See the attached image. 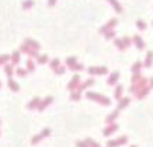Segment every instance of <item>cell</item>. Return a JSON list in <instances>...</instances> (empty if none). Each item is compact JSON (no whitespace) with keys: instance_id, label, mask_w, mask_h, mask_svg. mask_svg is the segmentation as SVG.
Returning a JSON list of instances; mask_svg holds the SVG:
<instances>
[{"instance_id":"obj_1","label":"cell","mask_w":153,"mask_h":147,"mask_svg":"<svg viewBox=\"0 0 153 147\" xmlns=\"http://www.w3.org/2000/svg\"><path fill=\"white\" fill-rule=\"evenodd\" d=\"M86 95H87V98L96 99V101L101 102V104H104V105H108V104H110V99H108L107 97H104V95H100V94H96V93H87Z\"/></svg>"},{"instance_id":"obj_2","label":"cell","mask_w":153,"mask_h":147,"mask_svg":"<svg viewBox=\"0 0 153 147\" xmlns=\"http://www.w3.org/2000/svg\"><path fill=\"white\" fill-rule=\"evenodd\" d=\"M107 72H108V69L104 67V66H101V67H88L87 69L88 74H105Z\"/></svg>"},{"instance_id":"obj_3","label":"cell","mask_w":153,"mask_h":147,"mask_svg":"<svg viewBox=\"0 0 153 147\" xmlns=\"http://www.w3.org/2000/svg\"><path fill=\"white\" fill-rule=\"evenodd\" d=\"M117 25V20L115 18H112V20H110L108 23H107V25H104L102 28H100V32L101 34H105V32H108L111 28H114Z\"/></svg>"},{"instance_id":"obj_4","label":"cell","mask_w":153,"mask_h":147,"mask_svg":"<svg viewBox=\"0 0 153 147\" xmlns=\"http://www.w3.org/2000/svg\"><path fill=\"white\" fill-rule=\"evenodd\" d=\"M24 44H25L30 49H34V50H39V48H41V46H39V44H38V42H35L34 39H31V38H27Z\"/></svg>"},{"instance_id":"obj_5","label":"cell","mask_w":153,"mask_h":147,"mask_svg":"<svg viewBox=\"0 0 153 147\" xmlns=\"http://www.w3.org/2000/svg\"><path fill=\"white\" fill-rule=\"evenodd\" d=\"M80 84V77H79V74H76V76H73V79H72V81L68 84V88L69 90H73L75 87H77Z\"/></svg>"},{"instance_id":"obj_6","label":"cell","mask_w":153,"mask_h":147,"mask_svg":"<svg viewBox=\"0 0 153 147\" xmlns=\"http://www.w3.org/2000/svg\"><path fill=\"white\" fill-rule=\"evenodd\" d=\"M118 76H119L118 72H114V73H112V74L108 77L107 84H108V85H112V84H115V83H117V80H118Z\"/></svg>"},{"instance_id":"obj_7","label":"cell","mask_w":153,"mask_h":147,"mask_svg":"<svg viewBox=\"0 0 153 147\" xmlns=\"http://www.w3.org/2000/svg\"><path fill=\"white\" fill-rule=\"evenodd\" d=\"M110 3H111V6L114 7V10L117 11V13H122V7H121V4H119L117 0H108Z\"/></svg>"},{"instance_id":"obj_8","label":"cell","mask_w":153,"mask_h":147,"mask_svg":"<svg viewBox=\"0 0 153 147\" xmlns=\"http://www.w3.org/2000/svg\"><path fill=\"white\" fill-rule=\"evenodd\" d=\"M10 60L13 62V65H17L18 62H20V52H18V50H16V52L10 56Z\"/></svg>"},{"instance_id":"obj_9","label":"cell","mask_w":153,"mask_h":147,"mask_svg":"<svg viewBox=\"0 0 153 147\" xmlns=\"http://www.w3.org/2000/svg\"><path fill=\"white\" fill-rule=\"evenodd\" d=\"M34 6V0H24L23 1V9L24 10H28V9H31Z\"/></svg>"},{"instance_id":"obj_10","label":"cell","mask_w":153,"mask_h":147,"mask_svg":"<svg viewBox=\"0 0 153 147\" xmlns=\"http://www.w3.org/2000/svg\"><path fill=\"white\" fill-rule=\"evenodd\" d=\"M9 87H10L13 91H18V88H20V87H18V84L14 81L13 79H9Z\"/></svg>"},{"instance_id":"obj_11","label":"cell","mask_w":153,"mask_h":147,"mask_svg":"<svg viewBox=\"0 0 153 147\" xmlns=\"http://www.w3.org/2000/svg\"><path fill=\"white\" fill-rule=\"evenodd\" d=\"M126 142V139L124 137V139H117V140H114V142H108V147L111 146H117V144H119V143H125Z\"/></svg>"},{"instance_id":"obj_12","label":"cell","mask_w":153,"mask_h":147,"mask_svg":"<svg viewBox=\"0 0 153 147\" xmlns=\"http://www.w3.org/2000/svg\"><path fill=\"white\" fill-rule=\"evenodd\" d=\"M51 101H52V98H51V97H48L47 99H44V104L41 102V104L38 105V108H39V109H44V108H45L47 105H49V104H51Z\"/></svg>"},{"instance_id":"obj_13","label":"cell","mask_w":153,"mask_h":147,"mask_svg":"<svg viewBox=\"0 0 153 147\" xmlns=\"http://www.w3.org/2000/svg\"><path fill=\"white\" fill-rule=\"evenodd\" d=\"M34 69H35L34 62H33L31 59H28V60H27V72H33Z\"/></svg>"},{"instance_id":"obj_14","label":"cell","mask_w":153,"mask_h":147,"mask_svg":"<svg viewBox=\"0 0 153 147\" xmlns=\"http://www.w3.org/2000/svg\"><path fill=\"white\" fill-rule=\"evenodd\" d=\"M66 65H68L69 67H72L73 65H76V58H75V56H70V58H68V59H66Z\"/></svg>"},{"instance_id":"obj_15","label":"cell","mask_w":153,"mask_h":147,"mask_svg":"<svg viewBox=\"0 0 153 147\" xmlns=\"http://www.w3.org/2000/svg\"><path fill=\"white\" fill-rule=\"evenodd\" d=\"M9 60H10V56H9V55H1V56H0V65H6Z\"/></svg>"},{"instance_id":"obj_16","label":"cell","mask_w":153,"mask_h":147,"mask_svg":"<svg viewBox=\"0 0 153 147\" xmlns=\"http://www.w3.org/2000/svg\"><path fill=\"white\" fill-rule=\"evenodd\" d=\"M59 63H61V60H59V59H53V60L49 62V65H51V67L53 69V70H55L56 67H59Z\"/></svg>"},{"instance_id":"obj_17","label":"cell","mask_w":153,"mask_h":147,"mask_svg":"<svg viewBox=\"0 0 153 147\" xmlns=\"http://www.w3.org/2000/svg\"><path fill=\"white\" fill-rule=\"evenodd\" d=\"M13 69H14V67H13V66H4V72H6V74H7V76H11V74H13V72H14V70H13Z\"/></svg>"},{"instance_id":"obj_18","label":"cell","mask_w":153,"mask_h":147,"mask_svg":"<svg viewBox=\"0 0 153 147\" xmlns=\"http://www.w3.org/2000/svg\"><path fill=\"white\" fill-rule=\"evenodd\" d=\"M37 105H39V98H34V99L28 104V108H35Z\"/></svg>"},{"instance_id":"obj_19","label":"cell","mask_w":153,"mask_h":147,"mask_svg":"<svg viewBox=\"0 0 153 147\" xmlns=\"http://www.w3.org/2000/svg\"><path fill=\"white\" fill-rule=\"evenodd\" d=\"M93 80H88V81H86V83H83V84H82V85H80V88H79V91H77V93H80V91H82V90H83V88H86V87H88V85H93Z\"/></svg>"},{"instance_id":"obj_20","label":"cell","mask_w":153,"mask_h":147,"mask_svg":"<svg viewBox=\"0 0 153 147\" xmlns=\"http://www.w3.org/2000/svg\"><path fill=\"white\" fill-rule=\"evenodd\" d=\"M73 72H80V70H83V65H80V63H76V65H73L70 67Z\"/></svg>"},{"instance_id":"obj_21","label":"cell","mask_w":153,"mask_h":147,"mask_svg":"<svg viewBox=\"0 0 153 147\" xmlns=\"http://www.w3.org/2000/svg\"><path fill=\"white\" fill-rule=\"evenodd\" d=\"M48 62V56L47 55H42V56H38V63H47Z\"/></svg>"},{"instance_id":"obj_22","label":"cell","mask_w":153,"mask_h":147,"mask_svg":"<svg viewBox=\"0 0 153 147\" xmlns=\"http://www.w3.org/2000/svg\"><path fill=\"white\" fill-rule=\"evenodd\" d=\"M115 46H117L118 49H121V50H124V49H125L124 44H122V39H115Z\"/></svg>"},{"instance_id":"obj_23","label":"cell","mask_w":153,"mask_h":147,"mask_svg":"<svg viewBox=\"0 0 153 147\" xmlns=\"http://www.w3.org/2000/svg\"><path fill=\"white\" fill-rule=\"evenodd\" d=\"M134 41H135V44L138 45V48L139 49L143 48V42L140 41V38H139V36H135V38H134Z\"/></svg>"},{"instance_id":"obj_24","label":"cell","mask_w":153,"mask_h":147,"mask_svg":"<svg viewBox=\"0 0 153 147\" xmlns=\"http://www.w3.org/2000/svg\"><path fill=\"white\" fill-rule=\"evenodd\" d=\"M56 74H63L65 73V67H62V66H59V67H56L55 70H53Z\"/></svg>"},{"instance_id":"obj_25","label":"cell","mask_w":153,"mask_h":147,"mask_svg":"<svg viewBox=\"0 0 153 147\" xmlns=\"http://www.w3.org/2000/svg\"><path fill=\"white\" fill-rule=\"evenodd\" d=\"M128 102H129V99H128V98H124V99H121V101H119V105H118V107H119V108H124V107H125Z\"/></svg>"},{"instance_id":"obj_26","label":"cell","mask_w":153,"mask_h":147,"mask_svg":"<svg viewBox=\"0 0 153 147\" xmlns=\"http://www.w3.org/2000/svg\"><path fill=\"white\" fill-rule=\"evenodd\" d=\"M121 94H122V85H118V87H117V90H115V97L119 98L121 97Z\"/></svg>"},{"instance_id":"obj_27","label":"cell","mask_w":153,"mask_h":147,"mask_svg":"<svg viewBox=\"0 0 153 147\" xmlns=\"http://www.w3.org/2000/svg\"><path fill=\"white\" fill-rule=\"evenodd\" d=\"M115 129H117V128H115V126H112V128H107V129H105V130H104V134H105V136H107V134H110V133H112V132L115 130Z\"/></svg>"},{"instance_id":"obj_28","label":"cell","mask_w":153,"mask_h":147,"mask_svg":"<svg viewBox=\"0 0 153 147\" xmlns=\"http://www.w3.org/2000/svg\"><path fill=\"white\" fill-rule=\"evenodd\" d=\"M16 73H17L18 76H23V77H24V76L27 74V70H23V69H17V70H16Z\"/></svg>"},{"instance_id":"obj_29","label":"cell","mask_w":153,"mask_h":147,"mask_svg":"<svg viewBox=\"0 0 153 147\" xmlns=\"http://www.w3.org/2000/svg\"><path fill=\"white\" fill-rule=\"evenodd\" d=\"M28 46L24 44V45H21V48H20V52H23V53H28Z\"/></svg>"},{"instance_id":"obj_30","label":"cell","mask_w":153,"mask_h":147,"mask_svg":"<svg viewBox=\"0 0 153 147\" xmlns=\"http://www.w3.org/2000/svg\"><path fill=\"white\" fill-rule=\"evenodd\" d=\"M114 35H115L114 31H108V32H105V38H107V39H110V38H114Z\"/></svg>"},{"instance_id":"obj_31","label":"cell","mask_w":153,"mask_h":147,"mask_svg":"<svg viewBox=\"0 0 153 147\" xmlns=\"http://www.w3.org/2000/svg\"><path fill=\"white\" fill-rule=\"evenodd\" d=\"M79 98H80V94H79V93H76V94L73 93V94H72V99H76V101H77Z\"/></svg>"},{"instance_id":"obj_32","label":"cell","mask_w":153,"mask_h":147,"mask_svg":"<svg viewBox=\"0 0 153 147\" xmlns=\"http://www.w3.org/2000/svg\"><path fill=\"white\" fill-rule=\"evenodd\" d=\"M138 27H139V28H143V30L146 28V25H145V23H142V21H138Z\"/></svg>"},{"instance_id":"obj_33","label":"cell","mask_w":153,"mask_h":147,"mask_svg":"<svg viewBox=\"0 0 153 147\" xmlns=\"http://www.w3.org/2000/svg\"><path fill=\"white\" fill-rule=\"evenodd\" d=\"M139 67H140V63H135L134 67H132V70H134V72H138V70H139Z\"/></svg>"},{"instance_id":"obj_34","label":"cell","mask_w":153,"mask_h":147,"mask_svg":"<svg viewBox=\"0 0 153 147\" xmlns=\"http://www.w3.org/2000/svg\"><path fill=\"white\" fill-rule=\"evenodd\" d=\"M77 144H79V147H86L84 143H77ZM87 147H88V146H87Z\"/></svg>"},{"instance_id":"obj_35","label":"cell","mask_w":153,"mask_h":147,"mask_svg":"<svg viewBox=\"0 0 153 147\" xmlns=\"http://www.w3.org/2000/svg\"><path fill=\"white\" fill-rule=\"evenodd\" d=\"M0 85H1V83H0Z\"/></svg>"}]
</instances>
